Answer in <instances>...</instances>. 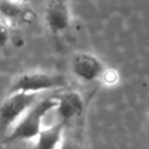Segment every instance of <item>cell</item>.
<instances>
[{"mask_svg":"<svg viewBox=\"0 0 149 149\" xmlns=\"http://www.w3.org/2000/svg\"><path fill=\"white\" fill-rule=\"evenodd\" d=\"M66 85L68 81L63 74L45 71H26L13 79L9 85L8 93L27 92L41 94L45 91L63 88Z\"/></svg>","mask_w":149,"mask_h":149,"instance_id":"cell-2","label":"cell"},{"mask_svg":"<svg viewBox=\"0 0 149 149\" xmlns=\"http://www.w3.org/2000/svg\"><path fill=\"white\" fill-rule=\"evenodd\" d=\"M62 122H58L47 129H41L37 135V149H56L62 141Z\"/></svg>","mask_w":149,"mask_h":149,"instance_id":"cell-7","label":"cell"},{"mask_svg":"<svg viewBox=\"0 0 149 149\" xmlns=\"http://www.w3.org/2000/svg\"><path fill=\"white\" fill-rule=\"evenodd\" d=\"M9 41V28L8 23L0 17V49L5 48Z\"/></svg>","mask_w":149,"mask_h":149,"instance_id":"cell-10","label":"cell"},{"mask_svg":"<svg viewBox=\"0 0 149 149\" xmlns=\"http://www.w3.org/2000/svg\"><path fill=\"white\" fill-rule=\"evenodd\" d=\"M61 118V122L64 123L79 116L84 111V101L81 95L76 91L64 92L58 97V102L55 108Z\"/></svg>","mask_w":149,"mask_h":149,"instance_id":"cell-6","label":"cell"},{"mask_svg":"<svg viewBox=\"0 0 149 149\" xmlns=\"http://www.w3.org/2000/svg\"><path fill=\"white\" fill-rule=\"evenodd\" d=\"M47 28L55 35L64 34L71 26L72 14L70 0H47L43 10Z\"/></svg>","mask_w":149,"mask_h":149,"instance_id":"cell-4","label":"cell"},{"mask_svg":"<svg viewBox=\"0 0 149 149\" xmlns=\"http://www.w3.org/2000/svg\"><path fill=\"white\" fill-rule=\"evenodd\" d=\"M58 97H45L38 99L10 128L8 140H29L36 137L42 129L43 118L55 109Z\"/></svg>","mask_w":149,"mask_h":149,"instance_id":"cell-1","label":"cell"},{"mask_svg":"<svg viewBox=\"0 0 149 149\" xmlns=\"http://www.w3.org/2000/svg\"><path fill=\"white\" fill-rule=\"evenodd\" d=\"M40 99V93L14 92L8 93L0 105V128L6 130L12 128L14 123Z\"/></svg>","mask_w":149,"mask_h":149,"instance_id":"cell-3","label":"cell"},{"mask_svg":"<svg viewBox=\"0 0 149 149\" xmlns=\"http://www.w3.org/2000/svg\"><path fill=\"white\" fill-rule=\"evenodd\" d=\"M23 8V0H0V17L7 23L10 20H19Z\"/></svg>","mask_w":149,"mask_h":149,"instance_id":"cell-8","label":"cell"},{"mask_svg":"<svg viewBox=\"0 0 149 149\" xmlns=\"http://www.w3.org/2000/svg\"><path fill=\"white\" fill-rule=\"evenodd\" d=\"M118 79H119V73L113 69H105L100 78V80H102L105 84L108 85H115L118 83Z\"/></svg>","mask_w":149,"mask_h":149,"instance_id":"cell-9","label":"cell"},{"mask_svg":"<svg viewBox=\"0 0 149 149\" xmlns=\"http://www.w3.org/2000/svg\"><path fill=\"white\" fill-rule=\"evenodd\" d=\"M59 149H78V148L74 147L73 144H70V143H63Z\"/></svg>","mask_w":149,"mask_h":149,"instance_id":"cell-11","label":"cell"},{"mask_svg":"<svg viewBox=\"0 0 149 149\" xmlns=\"http://www.w3.org/2000/svg\"><path fill=\"white\" fill-rule=\"evenodd\" d=\"M70 68L72 74L85 83L100 80L102 72L106 69L105 64L98 56L86 51L74 52L71 57Z\"/></svg>","mask_w":149,"mask_h":149,"instance_id":"cell-5","label":"cell"}]
</instances>
